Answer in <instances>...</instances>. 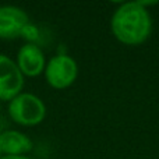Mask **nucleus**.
<instances>
[{"label":"nucleus","mask_w":159,"mask_h":159,"mask_svg":"<svg viewBox=\"0 0 159 159\" xmlns=\"http://www.w3.org/2000/svg\"><path fill=\"white\" fill-rule=\"evenodd\" d=\"M0 109H2V102H0Z\"/></svg>","instance_id":"nucleus-10"},{"label":"nucleus","mask_w":159,"mask_h":159,"mask_svg":"<svg viewBox=\"0 0 159 159\" xmlns=\"http://www.w3.org/2000/svg\"><path fill=\"white\" fill-rule=\"evenodd\" d=\"M25 77L17 67L16 60L0 53V102H10L22 92Z\"/></svg>","instance_id":"nucleus-4"},{"label":"nucleus","mask_w":159,"mask_h":159,"mask_svg":"<svg viewBox=\"0 0 159 159\" xmlns=\"http://www.w3.org/2000/svg\"><path fill=\"white\" fill-rule=\"evenodd\" d=\"M34 148V143L20 130L8 129L0 133V154L2 155H27Z\"/></svg>","instance_id":"nucleus-7"},{"label":"nucleus","mask_w":159,"mask_h":159,"mask_svg":"<svg viewBox=\"0 0 159 159\" xmlns=\"http://www.w3.org/2000/svg\"><path fill=\"white\" fill-rule=\"evenodd\" d=\"M154 22L143 2L121 3L110 18V31L120 43L127 46L143 45L151 36Z\"/></svg>","instance_id":"nucleus-1"},{"label":"nucleus","mask_w":159,"mask_h":159,"mask_svg":"<svg viewBox=\"0 0 159 159\" xmlns=\"http://www.w3.org/2000/svg\"><path fill=\"white\" fill-rule=\"evenodd\" d=\"M21 36H22V38H25V39H28V42L36 43V41H38V38H39V31H38V28H36L35 25H32L30 22V24L24 28Z\"/></svg>","instance_id":"nucleus-8"},{"label":"nucleus","mask_w":159,"mask_h":159,"mask_svg":"<svg viewBox=\"0 0 159 159\" xmlns=\"http://www.w3.org/2000/svg\"><path fill=\"white\" fill-rule=\"evenodd\" d=\"M30 24V17L24 8L13 4L0 6V39H13L21 36Z\"/></svg>","instance_id":"nucleus-6"},{"label":"nucleus","mask_w":159,"mask_h":159,"mask_svg":"<svg viewBox=\"0 0 159 159\" xmlns=\"http://www.w3.org/2000/svg\"><path fill=\"white\" fill-rule=\"evenodd\" d=\"M7 112L16 124L22 127H35L46 117V105L32 92H21L8 102Z\"/></svg>","instance_id":"nucleus-2"},{"label":"nucleus","mask_w":159,"mask_h":159,"mask_svg":"<svg viewBox=\"0 0 159 159\" xmlns=\"http://www.w3.org/2000/svg\"><path fill=\"white\" fill-rule=\"evenodd\" d=\"M16 63L24 77L35 78L45 71L48 61L43 50L38 43L27 42L20 46L17 52Z\"/></svg>","instance_id":"nucleus-5"},{"label":"nucleus","mask_w":159,"mask_h":159,"mask_svg":"<svg viewBox=\"0 0 159 159\" xmlns=\"http://www.w3.org/2000/svg\"><path fill=\"white\" fill-rule=\"evenodd\" d=\"M0 159H32L27 155H2Z\"/></svg>","instance_id":"nucleus-9"},{"label":"nucleus","mask_w":159,"mask_h":159,"mask_svg":"<svg viewBox=\"0 0 159 159\" xmlns=\"http://www.w3.org/2000/svg\"><path fill=\"white\" fill-rule=\"evenodd\" d=\"M43 75L52 88L66 89L71 87L78 77V64L75 59L67 53H57L48 60Z\"/></svg>","instance_id":"nucleus-3"}]
</instances>
